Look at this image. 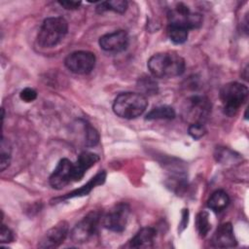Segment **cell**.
Listing matches in <instances>:
<instances>
[{"label":"cell","instance_id":"6da1fadb","mask_svg":"<svg viewBox=\"0 0 249 249\" xmlns=\"http://www.w3.org/2000/svg\"><path fill=\"white\" fill-rule=\"evenodd\" d=\"M150 73L155 78H174L185 71V60L175 52L159 53L152 55L147 63Z\"/></svg>","mask_w":249,"mask_h":249},{"label":"cell","instance_id":"7a4b0ae2","mask_svg":"<svg viewBox=\"0 0 249 249\" xmlns=\"http://www.w3.org/2000/svg\"><path fill=\"white\" fill-rule=\"evenodd\" d=\"M147 106V98L140 92H123L115 98L112 108L120 118L131 120L141 116Z\"/></svg>","mask_w":249,"mask_h":249},{"label":"cell","instance_id":"3957f363","mask_svg":"<svg viewBox=\"0 0 249 249\" xmlns=\"http://www.w3.org/2000/svg\"><path fill=\"white\" fill-rule=\"evenodd\" d=\"M68 32V23L61 17L47 18L39 30L37 42L42 48H53L58 45Z\"/></svg>","mask_w":249,"mask_h":249},{"label":"cell","instance_id":"277c9868","mask_svg":"<svg viewBox=\"0 0 249 249\" xmlns=\"http://www.w3.org/2000/svg\"><path fill=\"white\" fill-rule=\"evenodd\" d=\"M247 96L248 88L243 84L231 82L223 86L220 90V99L225 115L234 116L246 101Z\"/></svg>","mask_w":249,"mask_h":249},{"label":"cell","instance_id":"5b68a950","mask_svg":"<svg viewBox=\"0 0 249 249\" xmlns=\"http://www.w3.org/2000/svg\"><path fill=\"white\" fill-rule=\"evenodd\" d=\"M211 112V103L204 95L189 97L182 109L183 118L191 124H203Z\"/></svg>","mask_w":249,"mask_h":249},{"label":"cell","instance_id":"8992f818","mask_svg":"<svg viewBox=\"0 0 249 249\" xmlns=\"http://www.w3.org/2000/svg\"><path fill=\"white\" fill-rule=\"evenodd\" d=\"M102 213L99 211H91L86 215L70 231V238L75 243L87 242L97 231L101 223Z\"/></svg>","mask_w":249,"mask_h":249},{"label":"cell","instance_id":"52a82bcc","mask_svg":"<svg viewBox=\"0 0 249 249\" xmlns=\"http://www.w3.org/2000/svg\"><path fill=\"white\" fill-rule=\"evenodd\" d=\"M130 214V208L127 203L120 202L115 204L105 214H102V226L115 232H122L125 230Z\"/></svg>","mask_w":249,"mask_h":249},{"label":"cell","instance_id":"ba28073f","mask_svg":"<svg viewBox=\"0 0 249 249\" xmlns=\"http://www.w3.org/2000/svg\"><path fill=\"white\" fill-rule=\"evenodd\" d=\"M168 24L182 26L188 30L196 29L202 24V16L198 13L192 12L185 4L178 3L167 14Z\"/></svg>","mask_w":249,"mask_h":249},{"label":"cell","instance_id":"9c48e42d","mask_svg":"<svg viewBox=\"0 0 249 249\" xmlns=\"http://www.w3.org/2000/svg\"><path fill=\"white\" fill-rule=\"evenodd\" d=\"M95 60L96 58L93 53L89 51H77L66 56L64 64L69 71L75 74L85 75L92 71Z\"/></svg>","mask_w":249,"mask_h":249},{"label":"cell","instance_id":"30bf717a","mask_svg":"<svg viewBox=\"0 0 249 249\" xmlns=\"http://www.w3.org/2000/svg\"><path fill=\"white\" fill-rule=\"evenodd\" d=\"M73 181L75 182L74 162L65 158L61 159L49 178L50 185L55 190H60Z\"/></svg>","mask_w":249,"mask_h":249},{"label":"cell","instance_id":"8fae6325","mask_svg":"<svg viewBox=\"0 0 249 249\" xmlns=\"http://www.w3.org/2000/svg\"><path fill=\"white\" fill-rule=\"evenodd\" d=\"M128 34L124 30H116L99 38L100 48L109 53H121L128 46Z\"/></svg>","mask_w":249,"mask_h":249},{"label":"cell","instance_id":"7c38bea8","mask_svg":"<svg viewBox=\"0 0 249 249\" xmlns=\"http://www.w3.org/2000/svg\"><path fill=\"white\" fill-rule=\"evenodd\" d=\"M69 227L65 221H61L51 228L38 243L40 248H55L59 246L68 234Z\"/></svg>","mask_w":249,"mask_h":249},{"label":"cell","instance_id":"4fadbf2b","mask_svg":"<svg viewBox=\"0 0 249 249\" xmlns=\"http://www.w3.org/2000/svg\"><path fill=\"white\" fill-rule=\"evenodd\" d=\"M212 244L218 248H231L236 246L237 241L231 223H223L217 228L212 236Z\"/></svg>","mask_w":249,"mask_h":249},{"label":"cell","instance_id":"5bb4252c","mask_svg":"<svg viewBox=\"0 0 249 249\" xmlns=\"http://www.w3.org/2000/svg\"><path fill=\"white\" fill-rule=\"evenodd\" d=\"M99 160V157L91 152H83L79 155L77 160L74 162V170H75V182L80 181L86 171L93 166Z\"/></svg>","mask_w":249,"mask_h":249},{"label":"cell","instance_id":"9a60e30c","mask_svg":"<svg viewBox=\"0 0 249 249\" xmlns=\"http://www.w3.org/2000/svg\"><path fill=\"white\" fill-rule=\"evenodd\" d=\"M157 231L152 227H145L139 230L129 240V246L133 248H148L154 243Z\"/></svg>","mask_w":249,"mask_h":249},{"label":"cell","instance_id":"2e32d148","mask_svg":"<svg viewBox=\"0 0 249 249\" xmlns=\"http://www.w3.org/2000/svg\"><path fill=\"white\" fill-rule=\"evenodd\" d=\"M105 178H106V173H105L104 170H101V171H99L97 174H95V176L92 177V178H91L86 185H84L83 187H81V188H79V189H77V190H74V191L71 192V193H68V194L65 195L64 196L55 198L54 200H56V199L64 200V199L72 198V197H76V196H87L93 188H95V187L98 186V185L103 184L104 181H105Z\"/></svg>","mask_w":249,"mask_h":249},{"label":"cell","instance_id":"e0dca14e","mask_svg":"<svg viewBox=\"0 0 249 249\" xmlns=\"http://www.w3.org/2000/svg\"><path fill=\"white\" fill-rule=\"evenodd\" d=\"M229 203V195L223 190H217L210 196L207 201V206L214 212H221L228 207Z\"/></svg>","mask_w":249,"mask_h":249},{"label":"cell","instance_id":"ac0fdd59","mask_svg":"<svg viewBox=\"0 0 249 249\" xmlns=\"http://www.w3.org/2000/svg\"><path fill=\"white\" fill-rule=\"evenodd\" d=\"M176 116L174 109L167 105H161L153 108L147 115L146 120H172Z\"/></svg>","mask_w":249,"mask_h":249},{"label":"cell","instance_id":"d6986e66","mask_svg":"<svg viewBox=\"0 0 249 249\" xmlns=\"http://www.w3.org/2000/svg\"><path fill=\"white\" fill-rule=\"evenodd\" d=\"M127 9V2L124 0H111L98 3L96 6V12L102 14L107 11H112L119 14H124Z\"/></svg>","mask_w":249,"mask_h":249},{"label":"cell","instance_id":"ffe728a7","mask_svg":"<svg viewBox=\"0 0 249 249\" xmlns=\"http://www.w3.org/2000/svg\"><path fill=\"white\" fill-rule=\"evenodd\" d=\"M167 35L174 44H183L187 41L189 30L175 24H168Z\"/></svg>","mask_w":249,"mask_h":249},{"label":"cell","instance_id":"44dd1931","mask_svg":"<svg viewBox=\"0 0 249 249\" xmlns=\"http://www.w3.org/2000/svg\"><path fill=\"white\" fill-rule=\"evenodd\" d=\"M196 225L198 234L201 237H205L210 231L211 225L209 222V215L206 211H201L196 215Z\"/></svg>","mask_w":249,"mask_h":249},{"label":"cell","instance_id":"7402d4cb","mask_svg":"<svg viewBox=\"0 0 249 249\" xmlns=\"http://www.w3.org/2000/svg\"><path fill=\"white\" fill-rule=\"evenodd\" d=\"M11 152L12 148L8 140L2 137L1 140V154H0V169L4 171L11 162Z\"/></svg>","mask_w":249,"mask_h":249},{"label":"cell","instance_id":"603a6c76","mask_svg":"<svg viewBox=\"0 0 249 249\" xmlns=\"http://www.w3.org/2000/svg\"><path fill=\"white\" fill-rule=\"evenodd\" d=\"M138 89L145 94H155L158 92V85L151 77H142L138 81Z\"/></svg>","mask_w":249,"mask_h":249},{"label":"cell","instance_id":"cb8c5ba5","mask_svg":"<svg viewBox=\"0 0 249 249\" xmlns=\"http://www.w3.org/2000/svg\"><path fill=\"white\" fill-rule=\"evenodd\" d=\"M84 127H85V136L86 140L85 143L87 146H94L98 143L99 141V134L98 132L88 123H84Z\"/></svg>","mask_w":249,"mask_h":249},{"label":"cell","instance_id":"d4e9b609","mask_svg":"<svg viewBox=\"0 0 249 249\" xmlns=\"http://www.w3.org/2000/svg\"><path fill=\"white\" fill-rule=\"evenodd\" d=\"M188 131H189V134L194 139H199V138H201L205 134L206 129H205L203 124L196 123V124H191L189 125Z\"/></svg>","mask_w":249,"mask_h":249},{"label":"cell","instance_id":"484cf974","mask_svg":"<svg viewBox=\"0 0 249 249\" xmlns=\"http://www.w3.org/2000/svg\"><path fill=\"white\" fill-rule=\"evenodd\" d=\"M19 97L24 102H32L36 99L37 92H36V90H34L31 88H25L20 91Z\"/></svg>","mask_w":249,"mask_h":249},{"label":"cell","instance_id":"4316f807","mask_svg":"<svg viewBox=\"0 0 249 249\" xmlns=\"http://www.w3.org/2000/svg\"><path fill=\"white\" fill-rule=\"evenodd\" d=\"M0 239H1V243H9V242H12L13 239H14L13 232L4 224H2V226H1Z\"/></svg>","mask_w":249,"mask_h":249},{"label":"cell","instance_id":"83f0119b","mask_svg":"<svg viewBox=\"0 0 249 249\" xmlns=\"http://www.w3.org/2000/svg\"><path fill=\"white\" fill-rule=\"evenodd\" d=\"M58 4L66 10H76L80 7V1H58Z\"/></svg>","mask_w":249,"mask_h":249}]
</instances>
